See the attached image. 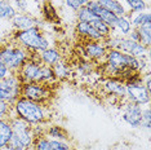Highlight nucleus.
<instances>
[{
	"label": "nucleus",
	"instance_id": "nucleus-36",
	"mask_svg": "<svg viewBox=\"0 0 151 150\" xmlns=\"http://www.w3.org/2000/svg\"><path fill=\"white\" fill-rule=\"evenodd\" d=\"M143 1H146V3H150V0H143Z\"/></svg>",
	"mask_w": 151,
	"mask_h": 150
},
{
	"label": "nucleus",
	"instance_id": "nucleus-32",
	"mask_svg": "<svg viewBox=\"0 0 151 150\" xmlns=\"http://www.w3.org/2000/svg\"><path fill=\"white\" fill-rule=\"evenodd\" d=\"M79 70H81V73L83 74H88L91 73L92 70H93V63H92V61H87V62H83L80 65V67H79Z\"/></svg>",
	"mask_w": 151,
	"mask_h": 150
},
{
	"label": "nucleus",
	"instance_id": "nucleus-26",
	"mask_svg": "<svg viewBox=\"0 0 151 150\" xmlns=\"http://www.w3.org/2000/svg\"><path fill=\"white\" fill-rule=\"evenodd\" d=\"M138 32L141 36V43L146 45L147 48L151 47V23H146V25L138 27Z\"/></svg>",
	"mask_w": 151,
	"mask_h": 150
},
{
	"label": "nucleus",
	"instance_id": "nucleus-16",
	"mask_svg": "<svg viewBox=\"0 0 151 150\" xmlns=\"http://www.w3.org/2000/svg\"><path fill=\"white\" fill-rule=\"evenodd\" d=\"M97 3L102 6V8L112 12L118 17L124 16L127 13V8H125L124 3H123L122 0H97Z\"/></svg>",
	"mask_w": 151,
	"mask_h": 150
},
{
	"label": "nucleus",
	"instance_id": "nucleus-18",
	"mask_svg": "<svg viewBox=\"0 0 151 150\" xmlns=\"http://www.w3.org/2000/svg\"><path fill=\"white\" fill-rule=\"evenodd\" d=\"M45 136L48 138L61 140V141H68L70 140L67 131L58 124H49V127L45 128Z\"/></svg>",
	"mask_w": 151,
	"mask_h": 150
},
{
	"label": "nucleus",
	"instance_id": "nucleus-13",
	"mask_svg": "<svg viewBox=\"0 0 151 150\" xmlns=\"http://www.w3.org/2000/svg\"><path fill=\"white\" fill-rule=\"evenodd\" d=\"M75 31L80 38H84L85 40H93V42H104L105 36L101 32H98L91 23L87 22H78L75 25Z\"/></svg>",
	"mask_w": 151,
	"mask_h": 150
},
{
	"label": "nucleus",
	"instance_id": "nucleus-6",
	"mask_svg": "<svg viewBox=\"0 0 151 150\" xmlns=\"http://www.w3.org/2000/svg\"><path fill=\"white\" fill-rule=\"evenodd\" d=\"M22 81L19 80L16 73H11L8 76L0 79V100L8 102L9 105L14 104L17 98L21 97Z\"/></svg>",
	"mask_w": 151,
	"mask_h": 150
},
{
	"label": "nucleus",
	"instance_id": "nucleus-29",
	"mask_svg": "<svg viewBox=\"0 0 151 150\" xmlns=\"http://www.w3.org/2000/svg\"><path fill=\"white\" fill-rule=\"evenodd\" d=\"M141 127L149 129L151 128V110L149 106L142 107V123H141Z\"/></svg>",
	"mask_w": 151,
	"mask_h": 150
},
{
	"label": "nucleus",
	"instance_id": "nucleus-5",
	"mask_svg": "<svg viewBox=\"0 0 151 150\" xmlns=\"http://www.w3.org/2000/svg\"><path fill=\"white\" fill-rule=\"evenodd\" d=\"M151 92L146 89L142 83V75L138 74L133 79L125 81V100L139 106H147L150 104Z\"/></svg>",
	"mask_w": 151,
	"mask_h": 150
},
{
	"label": "nucleus",
	"instance_id": "nucleus-34",
	"mask_svg": "<svg viewBox=\"0 0 151 150\" xmlns=\"http://www.w3.org/2000/svg\"><path fill=\"white\" fill-rule=\"evenodd\" d=\"M78 1H79V4H80V5H85L89 0H78Z\"/></svg>",
	"mask_w": 151,
	"mask_h": 150
},
{
	"label": "nucleus",
	"instance_id": "nucleus-1",
	"mask_svg": "<svg viewBox=\"0 0 151 150\" xmlns=\"http://www.w3.org/2000/svg\"><path fill=\"white\" fill-rule=\"evenodd\" d=\"M22 84L25 83H43L48 86H54L57 83L53 74L52 66L42 63L37 52H30L29 60L16 73Z\"/></svg>",
	"mask_w": 151,
	"mask_h": 150
},
{
	"label": "nucleus",
	"instance_id": "nucleus-30",
	"mask_svg": "<svg viewBox=\"0 0 151 150\" xmlns=\"http://www.w3.org/2000/svg\"><path fill=\"white\" fill-rule=\"evenodd\" d=\"M63 4L67 6L70 11H74V12H76L79 8H80V4H79V1L78 0H63Z\"/></svg>",
	"mask_w": 151,
	"mask_h": 150
},
{
	"label": "nucleus",
	"instance_id": "nucleus-37",
	"mask_svg": "<svg viewBox=\"0 0 151 150\" xmlns=\"http://www.w3.org/2000/svg\"><path fill=\"white\" fill-rule=\"evenodd\" d=\"M26 150H32V148H31V149H26Z\"/></svg>",
	"mask_w": 151,
	"mask_h": 150
},
{
	"label": "nucleus",
	"instance_id": "nucleus-25",
	"mask_svg": "<svg viewBox=\"0 0 151 150\" xmlns=\"http://www.w3.org/2000/svg\"><path fill=\"white\" fill-rule=\"evenodd\" d=\"M43 13H44V17H45L47 21L49 22H57L58 21V13L54 8V5L52 4V1H45L44 3V6H43Z\"/></svg>",
	"mask_w": 151,
	"mask_h": 150
},
{
	"label": "nucleus",
	"instance_id": "nucleus-9",
	"mask_svg": "<svg viewBox=\"0 0 151 150\" xmlns=\"http://www.w3.org/2000/svg\"><path fill=\"white\" fill-rule=\"evenodd\" d=\"M122 119L132 128H141L142 123V106L133 104L128 100H123L122 102Z\"/></svg>",
	"mask_w": 151,
	"mask_h": 150
},
{
	"label": "nucleus",
	"instance_id": "nucleus-11",
	"mask_svg": "<svg viewBox=\"0 0 151 150\" xmlns=\"http://www.w3.org/2000/svg\"><path fill=\"white\" fill-rule=\"evenodd\" d=\"M11 22L14 31H22V30L31 29L34 26L40 27L39 23H42V21H39V18L36 16L27 14V13H17Z\"/></svg>",
	"mask_w": 151,
	"mask_h": 150
},
{
	"label": "nucleus",
	"instance_id": "nucleus-24",
	"mask_svg": "<svg viewBox=\"0 0 151 150\" xmlns=\"http://www.w3.org/2000/svg\"><path fill=\"white\" fill-rule=\"evenodd\" d=\"M132 26L138 29V27L146 25V23H151V14L150 11H145V12H139V13H134L130 19Z\"/></svg>",
	"mask_w": 151,
	"mask_h": 150
},
{
	"label": "nucleus",
	"instance_id": "nucleus-8",
	"mask_svg": "<svg viewBox=\"0 0 151 150\" xmlns=\"http://www.w3.org/2000/svg\"><path fill=\"white\" fill-rule=\"evenodd\" d=\"M12 125L13 135L21 141V144L25 146V149H31L35 136L32 132V127L29 123H26L25 120L19 119L18 117H11L8 118Z\"/></svg>",
	"mask_w": 151,
	"mask_h": 150
},
{
	"label": "nucleus",
	"instance_id": "nucleus-38",
	"mask_svg": "<svg viewBox=\"0 0 151 150\" xmlns=\"http://www.w3.org/2000/svg\"><path fill=\"white\" fill-rule=\"evenodd\" d=\"M9 1H12V0H9Z\"/></svg>",
	"mask_w": 151,
	"mask_h": 150
},
{
	"label": "nucleus",
	"instance_id": "nucleus-14",
	"mask_svg": "<svg viewBox=\"0 0 151 150\" xmlns=\"http://www.w3.org/2000/svg\"><path fill=\"white\" fill-rule=\"evenodd\" d=\"M16 11L18 13H27V14L36 16V12H40L39 0H12Z\"/></svg>",
	"mask_w": 151,
	"mask_h": 150
},
{
	"label": "nucleus",
	"instance_id": "nucleus-21",
	"mask_svg": "<svg viewBox=\"0 0 151 150\" xmlns=\"http://www.w3.org/2000/svg\"><path fill=\"white\" fill-rule=\"evenodd\" d=\"M132 29H133V26H132L130 19L127 18L125 16H120L118 18V21H116V25H115L112 31L116 32L120 36H127Z\"/></svg>",
	"mask_w": 151,
	"mask_h": 150
},
{
	"label": "nucleus",
	"instance_id": "nucleus-35",
	"mask_svg": "<svg viewBox=\"0 0 151 150\" xmlns=\"http://www.w3.org/2000/svg\"><path fill=\"white\" fill-rule=\"evenodd\" d=\"M56 1H57V3H60V4H62V3H63V0H56Z\"/></svg>",
	"mask_w": 151,
	"mask_h": 150
},
{
	"label": "nucleus",
	"instance_id": "nucleus-31",
	"mask_svg": "<svg viewBox=\"0 0 151 150\" xmlns=\"http://www.w3.org/2000/svg\"><path fill=\"white\" fill-rule=\"evenodd\" d=\"M128 39H130L132 42H137V43H141V36H139V32H138V29L133 27L132 30L129 31V34L127 35Z\"/></svg>",
	"mask_w": 151,
	"mask_h": 150
},
{
	"label": "nucleus",
	"instance_id": "nucleus-7",
	"mask_svg": "<svg viewBox=\"0 0 151 150\" xmlns=\"http://www.w3.org/2000/svg\"><path fill=\"white\" fill-rule=\"evenodd\" d=\"M52 87L43 83H25L21 88V97H25L30 101L39 102L47 105V102L52 98Z\"/></svg>",
	"mask_w": 151,
	"mask_h": 150
},
{
	"label": "nucleus",
	"instance_id": "nucleus-23",
	"mask_svg": "<svg viewBox=\"0 0 151 150\" xmlns=\"http://www.w3.org/2000/svg\"><path fill=\"white\" fill-rule=\"evenodd\" d=\"M75 16H76L78 22H87V23H91V22H93L98 18V17L96 16L87 5H81L80 8L75 12Z\"/></svg>",
	"mask_w": 151,
	"mask_h": 150
},
{
	"label": "nucleus",
	"instance_id": "nucleus-20",
	"mask_svg": "<svg viewBox=\"0 0 151 150\" xmlns=\"http://www.w3.org/2000/svg\"><path fill=\"white\" fill-rule=\"evenodd\" d=\"M14 5L9 0H0V19L4 21H12L17 14Z\"/></svg>",
	"mask_w": 151,
	"mask_h": 150
},
{
	"label": "nucleus",
	"instance_id": "nucleus-28",
	"mask_svg": "<svg viewBox=\"0 0 151 150\" xmlns=\"http://www.w3.org/2000/svg\"><path fill=\"white\" fill-rule=\"evenodd\" d=\"M49 144L52 150H73V146L68 141H61V140L49 138Z\"/></svg>",
	"mask_w": 151,
	"mask_h": 150
},
{
	"label": "nucleus",
	"instance_id": "nucleus-33",
	"mask_svg": "<svg viewBox=\"0 0 151 150\" xmlns=\"http://www.w3.org/2000/svg\"><path fill=\"white\" fill-rule=\"evenodd\" d=\"M11 74V71H9V69L5 66L3 62H0V79H3V78L8 76V75Z\"/></svg>",
	"mask_w": 151,
	"mask_h": 150
},
{
	"label": "nucleus",
	"instance_id": "nucleus-4",
	"mask_svg": "<svg viewBox=\"0 0 151 150\" xmlns=\"http://www.w3.org/2000/svg\"><path fill=\"white\" fill-rule=\"evenodd\" d=\"M30 52L16 42L0 45V62H3L11 73H17L29 60Z\"/></svg>",
	"mask_w": 151,
	"mask_h": 150
},
{
	"label": "nucleus",
	"instance_id": "nucleus-2",
	"mask_svg": "<svg viewBox=\"0 0 151 150\" xmlns=\"http://www.w3.org/2000/svg\"><path fill=\"white\" fill-rule=\"evenodd\" d=\"M12 111L14 112L16 117L25 120L30 125L48 123V120L50 119L47 105L30 101L25 97L17 98V101L12 105Z\"/></svg>",
	"mask_w": 151,
	"mask_h": 150
},
{
	"label": "nucleus",
	"instance_id": "nucleus-17",
	"mask_svg": "<svg viewBox=\"0 0 151 150\" xmlns=\"http://www.w3.org/2000/svg\"><path fill=\"white\" fill-rule=\"evenodd\" d=\"M12 125L8 118L0 119V150L5 149L12 137Z\"/></svg>",
	"mask_w": 151,
	"mask_h": 150
},
{
	"label": "nucleus",
	"instance_id": "nucleus-10",
	"mask_svg": "<svg viewBox=\"0 0 151 150\" xmlns=\"http://www.w3.org/2000/svg\"><path fill=\"white\" fill-rule=\"evenodd\" d=\"M83 49L85 57L89 61L105 60L106 52H107V48H106L104 42H93V40H85Z\"/></svg>",
	"mask_w": 151,
	"mask_h": 150
},
{
	"label": "nucleus",
	"instance_id": "nucleus-3",
	"mask_svg": "<svg viewBox=\"0 0 151 150\" xmlns=\"http://www.w3.org/2000/svg\"><path fill=\"white\" fill-rule=\"evenodd\" d=\"M13 42L25 48L29 52H42L50 47V42L40 27L34 26L31 29L13 32Z\"/></svg>",
	"mask_w": 151,
	"mask_h": 150
},
{
	"label": "nucleus",
	"instance_id": "nucleus-12",
	"mask_svg": "<svg viewBox=\"0 0 151 150\" xmlns=\"http://www.w3.org/2000/svg\"><path fill=\"white\" fill-rule=\"evenodd\" d=\"M104 89L109 96L123 101L125 98V83L120 78H109L104 83Z\"/></svg>",
	"mask_w": 151,
	"mask_h": 150
},
{
	"label": "nucleus",
	"instance_id": "nucleus-22",
	"mask_svg": "<svg viewBox=\"0 0 151 150\" xmlns=\"http://www.w3.org/2000/svg\"><path fill=\"white\" fill-rule=\"evenodd\" d=\"M124 3L127 11L132 12V13H139V12H145L149 11L150 5L149 3L143 1V0H122Z\"/></svg>",
	"mask_w": 151,
	"mask_h": 150
},
{
	"label": "nucleus",
	"instance_id": "nucleus-27",
	"mask_svg": "<svg viewBox=\"0 0 151 150\" xmlns=\"http://www.w3.org/2000/svg\"><path fill=\"white\" fill-rule=\"evenodd\" d=\"M32 150H52L49 144V138L47 136H39L35 137L32 144Z\"/></svg>",
	"mask_w": 151,
	"mask_h": 150
},
{
	"label": "nucleus",
	"instance_id": "nucleus-19",
	"mask_svg": "<svg viewBox=\"0 0 151 150\" xmlns=\"http://www.w3.org/2000/svg\"><path fill=\"white\" fill-rule=\"evenodd\" d=\"M52 69H53V74L57 81L66 80L71 76V67L62 60L58 61L57 63H54L52 66Z\"/></svg>",
	"mask_w": 151,
	"mask_h": 150
},
{
	"label": "nucleus",
	"instance_id": "nucleus-15",
	"mask_svg": "<svg viewBox=\"0 0 151 150\" xmlns=\"http://www.w3.org/2000/svg\"><path fill=\"white\" fill-rule=\"evenodd\" d=\"M39 58L42 61V63L47 65V66H53L54 63H57L58 61L62 60V54L54 47H49V48L39 52Z\"/></svg>",
	"mask_w": 151,
	"mask_h": 150
}]
</instances>
